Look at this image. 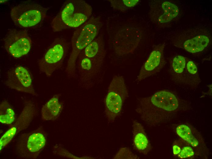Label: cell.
Returning a JSON list of instances; mask_svg holds the SVG:
<instances>
[{
	"instance_id": "cell-1",
	"label": "cell",
	"mask_w": 212,
	"mask_h": 159,
	"mask_svg": "<svg viewBox=\"0 0 212 159\" xmlns=\"http://www.w3.org/2000/svg\"><path fill=\"white\" fill-rule=\"evenodd\" d=\"M183 106L173 93L162 90L138 98L136 111L147 125L154 126L170 120Z\"/></svg>"
},
{
	"instance_id": "cell-2",
	"label": "cell",
	"mask_w": 212,
	"mask_h": 159,
	"mask_svg": "<svg viewBox=\"0 0 212 159\" xmlns=\"http://www.w3.org/2000/svg\"><path fill=\"white\" fill-rule=\"evenodd\" d=\"M109 43L119 56L132 53L137 48L141 38L137 26L130 23L121 22L114 17L107 22Z\"/></svg>"
},
{
	"instance_id": "cell-3",
	"label": "cell",
	"mask_w": 212,
	"mask_h": 159,
	"mask_svg": "<svg viewBox=\"0 0 212 159\" xmlns=\"http://www.w3.org/2000/svg\"><path fill=\"white\" fill-rule=\"evenodd\" d=\"M92 12L91 6L84 0L66 1L53 19L51 27L55 32L77 28L90 18Z\"/></svg>"
},
{
	"instance_id": "cell-4",
	"label": "cell",
	"mask_w": 212,
	"mask_h": 159,
	"mask_svg": "<svg viewBox=\"0 0 212 159\" xmlns=\"http://www.w3.org/2000/svg\"><path fill=\"white\" fill-rule=\"evenodd\" d=\"M102 25L100 17L93 16L74 31L71 39L72 50L65 70L69 79L75 78L76 64L79 54L97 36Z\"/></svg>"
},
{
	"instance_id": "cell-5",
	"label": "cell",
	"mask_w": 212,
	"mask_h": 159,
	"mask_svg": "<svg viewBox=\"0 0 212 159\" xmlns=\"http://www.w3.org/2000/svg\"><path fill=\"white\" fill-rule=\"evenodd\" d=\"M104 58L79 54L76 64L75 79L81 87L88 90L102 81Z\"/></svg>"
},
{
	"instance_id": "cell-6",
	"label": "cell",
	"mask_w": 212,
	"mask_h": 159,
	"mask_svg": "<svg viewBox=\"0 0 212 159\" xmlns=\"http://www.w3.org/2000/svg\"><path fill=\"white\" fill-rule=\"evenodd\" d=\"M170 39L176 47L196 54L203 52L208 46L211 35L205 28H196L182 30L172 35Z\"/></svg>"
},
{
	"instance_id": "cell-7",
	"label": "cell",
	"mask_w": 212,
	"mask_h": 159,
	"mask_svg": "<svg viewBox=\"0 0 212 159\" xmlns=\"http://www.w3.org/2000/svg\"><path fill=\"white\" fill-rule=\"evenodd\" d=\"M47 140V133L42 127L22 134L16 141L15 153L24 159L36 158L44 148Z\"/></svg>"
},
{
	"instance_id": "cell-8",
	"label": "cell",
	"mask_w": 212,
	"mask_h": 159,
	"mask_svg": "<svg viewBox=\"0 0 212 159\" xmlns=\"http://www.w3.org/2000/svg\"><path fill=\"white\" fill-rule=\"evenodd\" d=\"M128 95L123 77L114 76L108 87L105 99L104 112L109 122H114L120 115Z\"/></svg>"
},
{
	"instance_id": "cell-9",
	"label": "cell",
	"mask_w": 212,
	"mask_h": 159,
	"mask_svg": "<svg viewBox=\"0 0 212 159\" xmlns=\"http://www.w3.org/2000/svg\"><path fill=\"white\" fill-rule=\"evenodd\" d=\"M48 8L37 4H20L11 8V18L19 27L32 28L39 25L44 19Z\"/></svg>"
},
{
	"instance_id": "cell-10",
	"label": "cell",
	"mask_w": 212,
	"mask_h": 159,
	"mask_svg": "<svg viewBox=\"0 0 212 159\" xmlns=\"http://www.w3.org/2000/svg\"><path fill=\"white\" fill-rule=\"evenodd\" d=\"M170 72L172 79L180 84L194 87H197L201 82L195 63L183 56L177 55L173 58Z\"/></svg>"
},
{
	"instance_id": "cell-11",
	"label": "cell",
	"mask_w": 212,
	"mask_h": 159,
	"mask_svg": "<svg viewBox=\"0 0 212 159\" xmlns=\"http://www.w3.org/2000/svg\"><path fill=\"white\" fill-rule=\"evenodd\" d=\"M69 44L64 38L55 39L38 61L40 71L50 76L62 66L68 53Z\"/></svg>"
},
{
	"instance_id": "cell-12",
	"label": "cell",
	"mask_w": 212,
	"mask_h": 159,
	"mask_svg": "<svg viewBox=\"0 0 212 159\" xmlns=\"http://www.w3.org/2000/svg\"><path fill=\"white\" fill-rule=\"evenodd\" d=\"M7 52L18 58L26 54L31 48L32 42L27 33L22 30L13 29L9 31L4 39Z\"/></svg>"
},
{
	"instance_id": "cell-13",
	"label": "cell",
	"mask_w": 212,
	"mask_h": 159,
	"mask_svg": "<svg viewBox=\"0 0 212 159\" xmlns=\"http://www.w3.org/2000/svg\"><path fill=\"white\" fill-rule=\"evenodd\" d=\"M149 14L153 23L163 27L174 20L179 15V9L176 5L170 2L155 0L150 4Z\"/></svg>"
},
{
	"instance_id": "cell-14",
	"label": "cell",
	"mask_w": 212,
	"mask_h": 159,
	"mask_svg": "<svg viewBox=\"0 0 212 159\" xmlns=\"http://www.w3.org/2000/svg\"><path fill=\"white\" fill-rule=\"evenodd\" d=\"M32 80L30 73L26 68L17 66L8 72L5 82L11 88L36 96Z\"/></svg>"
},
{
	"instance_id": "cell-15",
	"label": "cell",
	"mask_w": 212,
	"mask_h": 159,
	"mask_svg": "<svg viewBox=\"0 0 212 159\" xmlns=\"http://www.w3.org/2000/svg\"><path fill=\"white\" fill-rule=\"evenodd\" d=\"M36 112L34 105L30 102H27L16 123L12 125L1 138L0 152L16 134L29 126Z\"/></svg>"
},
{
	"instance_id": "cell-16",
	"label": "cell",
	"mask_w": 212,
	"mask_h": 159,
	"mask_svg": "<svg viewBox=\"0 0 212 159\" xmlns=\"http://www.w3.org/2000/svg\"><path fill=\"white\" fill-rule=\"evenodd\" d=\"M165 45L161 44L155 46L142 66L136 80L140 82L159 72L165 64L164 56Z\"/></svg>"
},
{
	"instance_id": "cell-17",
	"label": "cell",
	"mask_w": 212,
	"mask_h": 159,
	"mask_svg": "<svg viewBox=\"0 0 212 159\" xmlns=\"http://www.w3.org/2000/svg\"><path fill=\"white\" fill-rule=\"evenodd\" d=\"M133 145L135 150L140 153L147 154L151 147L144 128L137 121H133Z\"/></svg>"
},
{
	"instance_id": "cell-18",
	"label": "cell",
	"mask_w": 212,
	"mask_h": 159,
	"mask_svg": "<svg viewBox=\"0 0 212 159\" xmlns=\"http://www.w3.org/2000/svg\"><path fill=\"white\" fill-rule=\"evenodd\" d=\"M61 96L60 94L54 95L43 105L41 110L43 120H55L59 116L64 105Z\"/></svg>"
},
{
	"instance_id": "cell-19",
	"label": "cell",
	"mask_w": 212,
	"mask_h": 159,
	"mask_svg": "<svg viewBox=\"0 0 212 159\" xmlns=\"http://www.w3.org/2000/svg\"><path fill=\"white\" fill-rule=\"evenodd\" d=\"M176 131L179 137L189 144L196 150L201 151L203 149V143H202L201 138H199L196 133L188 126L182 124L178 126Z\"/></svg>"
},
{
	"instance_id": "cell-20",
	"label": "cell",
	"mask_w": 212,
	"mask_h": 159,
	"mask_svg": "<svg viewBox=\"0 0 212 159\" xmlns=\"http://www.w3.org/2000/svg\"><path fill=\"white\" fill-rule=\"evenodd\" d=\"M15 112L9 103L3 101L0 105V122L6 124L12 123L15 120Z\"/></svg>"
},
{
	"instance_id": "cell-21",
	"label": "cell",
	"mask_w": 212,
	"mask_h": 159,
	"mask_svg": "<svg viewBox=\"0 0 212 159\" xmlns=\"http://www.w3.org/2000/svg\"><path fill=\"white\" fill-rule=\"evenodd\" d=\"M111 6L114 9L124 12L132 9L140 2L139 0H108Z\"/></svg>"
},
{
	"instance_id": "cell-22",
	"label": "cell",
	"mask_w": 212,
	"mask_h": 159,
	"mask_svg": "<svg viewBox=\"0 0 212 159\" xmlns=\"http://www.w3.org/2000/svg\"><path fill=\"white\" fill-rule=\"evenodd\" d=\"M115 159H138L139 157L126 147L120 149L115 157Z\"/></svg>"
},
{
	"instance_id": "cell-23",
	"label": "cell",
	"mask_w": 212,
	"mask_h": 159,
	"mask_svg": "<svg viewBox=\"0 0 212 159\" xmlns=\"http://www.w3.org/2000/svg\"><path fill=\"white\" fill-rule=\"evenodd\" d=\"M186 144V146L181 148L180 153L178 154V157L181 158L190 157L194 155V152L193 149Z\"/></svg>"
},
{
	"instance_id": "cell-24",
	"label": "cell",
	"mask_w": 212,
	"mask_h": 159,
	"mask_svg": "<svg viewBox=\"0 0 212 159\" xmlns=\"http://www.w3.org/2000/svg\"><path fill=\"white\" fill-rule=\"evenodd\" d=\"M60 146L57 145L54 147L53 152L55 154L66 157L76 158L75 157H73L72 155L69 153L68 151Z\"/></svg>"
},
{
	"instance_id": "cell-25",
	"label": "cell",
	"mask_w": 212,
	"mask_h": 159,
	"mask_svg": "<svg viewBox=\"0 0 212 159\" xmlns=\"http://www.w3.org/2000/svg\"><path fill=\"white\" fill-rule=\"evenodd\" d=\"M181 148L180 146L177 145H174L173 146V152L175 155H177L180 152Z\"/></svg>"
}]
</instances>
